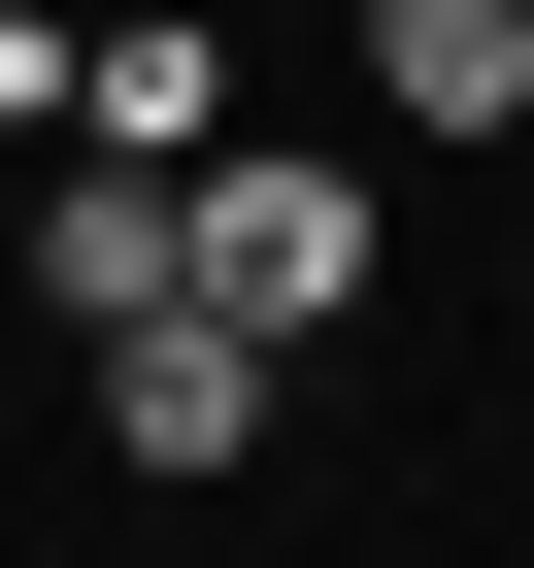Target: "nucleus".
<instances>
[{
  "mask_svg": "<svg viewBox=\"0 0 534 568\" xmlns=\"http://www.w3.org/2000/svg\"><path fill=\"white\" fill-rule=\"evenodd\" d=\"M167 302H234L267 368H301V335L368 302V168H267V134H201V201H167Z\"/></svg>",
  "mask_w": 534,
  "mask_h": 568,
  "instance_id": "obj_1",
  "label": "nucleus"
},
{
  "mask_svg": "<svg viewBox=\"0 0 534 568\" xmlns=\"http://www.w3.org/2000/svg\"><path fill=\"white\" fill-rule=\"evenodd\" d=\"M234 435H267V335H234V302H134V335H101V468H167V501H201Z\"/></svg>",
  "mask_w": 534,
  "mask_h": 568,
  "instance_id": "obj_2",
  "label": "nucleus"
},
{
  "mask_svg": "<svg viewBox=\"0 0 534 568\" xmlns=\"http://www.w3.org/2000/svg\"><path fill=\"white\" fill-rule=\"evenodd\" d=\"M368 101L401 134H534V0H368Z\"/></svg>",
  "mask_w": 534,
  "mask_h": 568,
  "instance_id": "obj_4",
  "label": "nucleus"
},
{
  "mask_svg": "<svg viewBox=\"0 0 534 568\" xmlns=\"http://www.w3.org/2000/svg\"><path fill=\"white\" fill-rule=\"evenodd\" d=\"M68 134H134V168H201V134H234V68L167 34V0H134V34H68Z\"/></svg>",
  "mask_w": 534,
  "mask_h": 568,
  "instance_id": "obj_5",
  "label": "nucleus"
},
{
  "mask_svg": "<svg viewBox=\"0 0 534 568\" xmlns=\"http://www.w3.org/2000/svg\"><path fill=\"white\" fill-rule=\"evenodd\" d=\"M167 201H201V168L68 134V201H34V302H68V335H134V302H167Z\"/></svg>",
  "mask_w": 534,
  "mask_h": 568,
  "instance_id": "obj_3",
  "label": "nucleus"
}]
</instances>
